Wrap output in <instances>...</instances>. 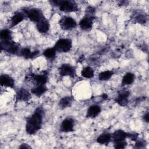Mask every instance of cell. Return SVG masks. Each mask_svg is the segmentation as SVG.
Returning <instances> with one entry per match:
<instances>
[{
	"mask_svg": "<svg viewBox=\"0 0 149 149\" xmlns=\"http://www.w3.org/2000/svg\"><path fill=\"white\" fill-rule=\"evenodd\" d=\"M44 111L42 108L38 107L26 120V131L29 134H34L41 129L42 125Z\"/></svg>",
	"mask_w": 149,
	"mask_h": 149,
	"instance_id": "6da1fadb",
	"label": "cell"
},
{
	"mask_svg": "<svg viewBox=\"0 0 149 149\" xmlns=\"http://www.w3.org/2000/svg\"><path fill=\"white\" fill-rule=\"evenodd\" d=\"M51 3L55 6L59 7L60 10L66 12L70 13L76 12L78 10V6L77 3L74 1L70 0H61V1H51Z\"/></svg>",
	"mask_w": 149,
	"mask_h": 149,
	"instance_id": "7a4b0ae2",
	"label": "cell"
},
{
	"mask_svg": "<svg viewBox=\"0 0 149 149\" xmlns=\"http://www.w3.org/2000/svg\"><path fill=\"white\" fill-rule=\"evenodd\" d=\"M72 47V40L69 38H60L56 41L54 45L56 52L66 53L70 51Z\"/></svg>",
	"mask_w": 149,
	"mask_h": 149,
	"instance_id": "3957f363",
	"label": "cell"
},
{
	"mask_svg": "<svg viewBox=\"0 0 149 149\" xmlns=\"http://www.w3.org/2000/svg\"><path fill=\"white\" fill-rule=\"evenodd\" d=\"M23 12L24 15L33 22L37 23L44 17L42 12L38 8H24Z\"/></svg>",
	"mask_w": 149,
	"mask_h": 149,
	"instance_id": "277c9868",
	"label": "cell"
},
{
	"mask_svg": "<svg viewBox=\"0 0 149 149\" xmlns=\"http://www.w3.org/2000/svg\"><path fill=\"white\" fill-rule=\"evenodd\" d=\"M1 50L5 51L9 54H15L19 51L18 45L12 40H1L0 43Z\"/></svg>",
	"mask_w": 149,
	"mask_h": 149,
	"instance_id": "5b68a950",
	"label": "cell"
},
{
	"mask_svg": "<svg viewBox=\"0 0 149 149\" xmlns=\"http://www.w3.org/2000/svg\"><path fill=\"white\" fill-rule=\"evenodd\" d=\"M60 27L64 30H70L77 26L76 20L70 16H63L59 22Z\"/></svg>",
	"mask_w": 149,
	"mask_h": 149,
	"instance_id": "8992f818",
	"label": "cell"
},
{
	"mask_svg": "<svg viewBox=\"0 0 149 149\" xmlns=\"http://www.w3.org/2000/svg\"><path fill=\"white\" fill-rule=\"evenodd\" d=\"M61 76H70L73 77L76 75L75 68L70 64H62L58 69Z\"/></svg>",
	"mask_w": 149,
	"mask_h": 149,
	"instance_id": "52a82bcc",
	"label": "cell"
},
{
	"mask_svg": "<svg viewBox=\"0 0 149 149\" xmlns=\"http://www.w3.org/2000/svg\"><path fill=\"white\" fill-rule=\"evenodd\" d=\"M130 93L127 90H123L119 92L118 96L116 97L115 101L119 105L125 107L127 105L129 102V97Z\"/></svg>",
	"mask_w": 149,
	"mask_h": 149,
	"instance_id": "ba28073f",
	"label": "cell"
},
{
	"mask_svg": "<svg viewBox=\"0 0 149 149\" xmlns=\"http://www.w3.org/2000/svg\"><path fill=\"white\" fill-rule=\"evenodd\" d=\"M74 121L71 118H67L63 120L61 125L60 130L62 132L68 133L74 130Z\"/></svg>",
	"mask_w": 149,
	"mask_h": 149,
	"instance_id": "9c48e42d",
	"label": "cell"
},
{
	"mask_svg": "<svg viewBox=\"0 0 149 149\" xmlns=\"http://www.w3.org/2000/svg\"><path fill=\"white\" fill-rule=\"evenodd\" d=\"M94 17L86 15L79 22L80 29L84 31H88L91 29L93 24Z\"/></svg>",
	"mask_w": 149,
	"mask_h": 149,
	"instance_id": "30bf717a",
	"label": "cell"
},
{
	"mask_svg": "<svg viewBox=\"0 0 149 149\" xmlns=\"http://www.w3.org/2000/svg\"><path fill=\"white\" fill-rule=\"evenodd\" d=\"M36 23L37 29L40 33L44 34L48 31L50 25L48 20L45 17H44Z\"/></svg>",
	"mask_w": 149,
	"mask_h": 149,
	"instance_id": "8fae6325",
	"label": "cell"
},
{
	"mask_svg": "<svg viewBox=\"0 0 149 149\" xmlns=\"http://www.w3.org/2000/svg\"><path fill=\"white\" fill-rule=\"evenodd\" d=\"M127 137V133L122 130H117L111 134V138L114 143L125 140Z\"/></svg>",
	"mask_w": 149,
	"mask_h": 149,
	"instance_id": "7c38bea8",
	"label": "cell"
},
{
	"mask_svg": "<svg viewBox=\"0 0 149 149\" xmlns=\"http://www.w3.org/2000/svg\"><path fill=\"white\" fill-rule=\"evenodd\" d=\"M0 84L2 86L13 88L15 87V80L8 74H2L0 76Z\"/></svg>",
	"mask_w": 149,
	"mask_h": 149,
	"instance_id": "4fadbf2b",
	"label": "cell"
},
{
	"mask_svg": "<svg viewBox=\"0 0 149 149\" xmlns=\"http://www.w3.org/2000/svg\"><path fill=\"white\" fill-rule=\"evenodd\" d=\"M16 99L20 101H28L31 98V93L24 88H20L16 92Z\"/></svg>",
	"mask_w": 149,
	"mask_h": 149,
	"instance_id": "5bb4252c",
	"label": "cell"
},
{
	"mask_svg": "<svg viewBox=\"0 0 149 149\" xmlns=\"http://www.w3.org/2000/svg\"><path fill=\"white\" fill-rule=\"evenodd\" d=\"M39 53L40 52L38 50L32 52L29 48H24L20 51V55L26 59H33L38 55Z\"/></svg>",
	"mask_w": 149,
	"mask_h": 149,
	"instance_id": "9a60e30c",
	"label": "cell"
},
{
	"mask_svg": "<svg viewBox=\"0 0 149 149\" xmlns=\"http://www.w3.org/2000/svg\"><path fill=\"white\" fill-rule=\"evenodd\" d=\"M101 112V107L98 105H92L87 109L86 116L88 118H95Z\"/></svg>",
	"mask_w": 149,
	"mask_h": 149,
	"instance_id": "2e32d148",
	"label": "cell"
},
{
	"mask_svg": "<svg viewBox=\"0 0 149 149\" xmlns=\"http://www.w3.org/2000/svg\"><path fill=\"white\" fill-rule=\"evenodd\" d=\"M25 15L23 12H15L13 16L11 17L10 19V26L11 27H15L17 26L18 24L21 23L24 18Z\"/></svg>",
	"mask_w": 149,
	"mask_h": 149,
	"instance_id": "e0dca14e",
	"label": "cell"
},
{
	"mask_svg": "<svg viewBox=\"0 0 149 149\" xmlns=\"http://www.w3.org/2000/svg\"><path fill=\"white\" fill-rule=\"evenodd\" d=\"M32 77L37 83V85H45L48 81V75L47 73L33 74Z\"/></svg>",
	"mask_w": 149,
	"mask_h": 149,
	"instance_id": "ac0fdd59",
	"label": "cell"
},
{
	"mask_svg": "<svg viewBox=\"0 0 149 149\" xmlns=\"http://www.w3.org/2000/svg\"><path fill=\"white\" fill-rule=\"evenodd\" d=\"M111 134L109 133H103L97 138V142L102 145H107L111 141Z\"/></svg>",
	"mask_w": 149,
	"mask_h": 149,
	"instance_id": "d6986e66",
	"label": "cell"
},
{
	"mask_svg": "<svg viewBox=\"0 0 149 149\" xmlns=\"http://www.w3.org/2000/svg\"><path fill=\"white\" fill-rule=\"evenodd\" d=\"M47 90L45 85H37L35 87L31 90V93L36 97H41Z\"/></svg>",
	"mask_w": 149,
	"mask_h": 149,
	"instance_id": "ffe728a7",
	"label": "cell"
},
{
	"mask_svg": "<svg viewBox=\"0 0 149 149\" xmlns=\"http://www.w3.org/2000/svg\"><path fill=\"white\" fill-rule=\"evenodd\" d=\"M73 101V98L71 96H66L62 98L59 102V106L61 109H65L70 107Z\"/></svg>",
	"mask_w": 149,
	"mask_h": 149,
	"instance_id": "44dd1931",
	"label": "cell"
},
{
	"mask_svg": "<svg viewBox=\"0 0 149 149\" xmlns=\"http://www.w3.org/2000/svg\"><path fill=\"white\" fill-rule=\"evenodd\" d=\"M134 74L132 73L128 72L126 73L122 78V86H127L130 85L133 83L134 80Z\"/></svg>",
	"mask_w": 149,
	"mask_h": 149,
	"instance_id": "7402d4cb",
	"label": "cell"
},
{
	"mask_svg": "<svg viewBox=\"0 0 149 149\" xmlns=\"http://www.w3.org/2000/svg\"><path fill=\"white\" fill-rule=\"evenodd\" d=\"M81 74L83 77L87 79H91L94 77V70L90 66L84 67L81 72Z\"/></svg>",
	"mask_w": 149,
	"mask_h": 149,
	"instance_id": "603a6c76",
	"label": "cell"
},
{
	"mask_svg": "<svg viewBox=\"0 0 149 149\" xmlns=\"http://www.w3.org/2000/svg\"><path fill=\"white\" fill-rule=\"evenodd\" d=\"M114 72L112 70H105L101 72L98 74V79L101 81L108 80L113 76Z\"/></svg>",
	"mask_w": 149,
	"mask_h": 149,
	"instance_id": "cb8c5ba5",
	"label": "cell"
},
{
	"mask_svg": "<svg viewBox=\"0 0 149 149\" xmlns=\"http://www.w3.org/2000/svg\"><path fill=\"white\" fill-rule=\"evenodd\" d=\"M56 52L54 47L48 48L44 51L43 55L48 59H53L56 56Z\"/></svg>",
	"mask_w": 149,
	"mask_h": 149,
	"instance_id": "d4e9b609",
	"label": "cell"
},
{
	"mask_svg": "<svg viewBox=\"0 0 149 149\" xmlns=\"http://www.w3.org/2000/svg\"><path fill=\"white\" fill-rule=\"evenodd\" d=\"M134 20L136 22L139 24H144L147 20V17L146 14L142 13H137L134 16Z\"/></svg>",
	"mask_w": 149,
	"mask_h": 149,
	"instance_id": "484cf974",
	"label": "cell"
},
{
	"mask_svg": "<svg viewBox=\"0 0 149 149\" xmlns=\"http://www.w3.org/2000/svg\"><path fill=\"white\" fill-rule=\"evenodd\" d=\"M1 40H9L12 39V33L9 29H3L0 32Z\"/></svg>",
	"mask_w": 149,
	"mask_h": 149,
	"instance_id": "4316f807",
	"label": "cell"
},
{
	"mask_svg": "<svg viewBox=\"0 0 149 149\" xmlns=\"http://www.w3.org/2000/svg\"><path fill=\"white\" fill-rule=\"evenodd\" d=\"M95 8L94 7L89 6L86 9V15L94 17V13H95Z\"/></svg>",
	"mask_w": 149,
	"mask_h": 149,
	"instance_id": "83f0119b",
	"label": "cell"
},
{
	"mask_svg": "<svg viewBox=\"0 0 149 149\" xmlns=\"http://www.w3.org/2000/svg\"><path fill=\"white\" fill-rule=\"evenodd\" d=\"M127 143L126 142L125 140L122 141H120L118 143H114V147L115 148H119V149H121V148H125L126 146Z\"/></svg>",
	"mask_w": 149,
	"mask_h": 149,
	"instance_id": "f1b7e54d",
	"label": "cell"
},
{
	"mask_svg": "<svg viewBox=\"0 0 149 149\" xmlns=\"http://www.w3.org/2000/svg\"><path fill=\"white\" fill-rule=\"evenodd\" d=\"M136 143L134 144V148H141L145 147L146 146V141H143V140H139V141H136Z\"/></svg>",
	"mask_w": 149,
	"mask_h": 149,
	"instance_id": "f546056e",
	"label": "cell"
},
{
	"mask_svg": "<svg viewBox=\"0 0 149 149\" xmlns=\"http://www.w3.org/2000/svg\"><path fill=\"white\" fill-rule=\"evenodd\" d=\"M139 134L136 133H127V137L131 139L132 141H136L137 140Z\"/></svg>",
	"mask_w": 149,
	"mask_h": 149,
	"instance_id": "4dcf8cb0",
	"label": "cell"
},
{
	"mask_svg": "<svg viewBox=\"0 0 149 149\" xmlns=\"http://www.w3.org/2000/svg\"><path fill=\"white\" fill-rule=\"evenodd\" d=\"M148 119H149V116H148V112H147L143 116V119L144 120V122L148 123Z\"/></svg>",
	"mask_w": 149,
	"mask_h": 149,
	"instance_id": "1f68e13d",
	"label": "cell"
},
{
	"mask_svg": "<svg viewBox=\"0 0 149 149\" xmlns=\"http://www.w3.org/2000/svg\"><path fill=\"white\" fill-rule=\"evenodd\" d=\"M31 147L29 146L28 144L23 143L21 144V146L19 147V148H30Z\"/></svg>",
	"mask_w": 149,
	"mask_h": 149,
	"instance_id": "d6a6232c",
	"label": "cell"
},
{
	"mask_svg": "<svg viewBox=\"0 0 149 149\" xmlns=\"http://www.w3.org/2000/svg\"><path fill=\"white\" fill-rule=\"evenodd\" d=\"M102 98H103L104 100H106V99H107V98H108V95H107L106 94H102Z\"/></svg>",
	"mask_w": 149,
	"mask_h": 149,
	"instance_id": "836d02e7",
	"label": "cell"
}]
</instances>
